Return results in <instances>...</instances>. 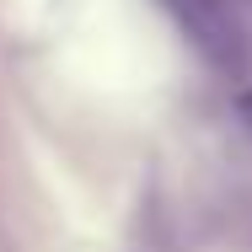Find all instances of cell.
<instances>
[{"label":"cell","mask_w":252,"mask_h":252,"mask_svg":"<svg viewBox=\"0 0 252 252\" xmlns=\"http://www.w3.org/2000/svg\"><path fill=\"white\" fill-rule=\"evenodd\" d=\"M183 22V32L193 38V49L220 70V75H242L247 70V32L236 22V5L225 0H166Z\"/></svg>","instance_id":"cell-1"}]
</instances>
